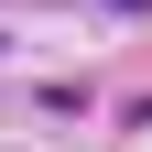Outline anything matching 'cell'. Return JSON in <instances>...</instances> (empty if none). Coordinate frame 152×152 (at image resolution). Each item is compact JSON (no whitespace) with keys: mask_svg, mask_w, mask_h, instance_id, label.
I'll return each mask as SVG.
<instances>
[{"mask_svg":"<svg viewBox=\"0 0 152 152\" xmlns=\"http://www.w3.org/2000/svg\"><path fill=\"white\" fill-rule=\"evenodd\" d=\"M130 11H141V0H130Z\"/></svg>","mask_w":152,"mask_h":152,"instance_id":"cell-1","label":"cell"}]
</instances>
